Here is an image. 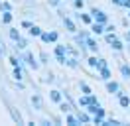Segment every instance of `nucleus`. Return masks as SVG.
I'll list each match as a JSON object with an SVG mask.
<instances>
[{"label":"nucleus","mask_w":130,"mask_h":126,"mask_svg":"<svg viewBox=\"0 0 130 126\" xmlns=\"http://www.w3.org/2000/svg\"><path fill=\"white\" fill-rule=\"evenodd\" d=\"M41 41H43V43H49V36H47V32H41Z\"/></svg>","instance_id":"473e14b6"},{"label":"nucleus","mask_w":130,"mask_h":126,"mask_svg":"<svg viewBox=\"0 0 130 126\" xmlns=\"http://www.w3.org/2000/svg\"><path fill=\"white\" fill-rule=\"evenodd\" d=\"M89 102H91V104H97V102H99V99H97V97H95L93 93H91V94H89Z\"/></svg>","instance_id":"f704fd0d"},{"label":"nucleus","mask_w":130,"mask_h":126,"mask_svg":"<svg viewBox=\"0 0 130 126\" xmlns=\"http://www.w3.org/2000/svg\"><path fill=\"white\" fill-rule=\"evenodd\" d=\"M114 94L118 97V102H120V106H124V108H128V106H130V97L124 93L122 89H118V91H116Z\"/></svg>","instance_id":"7ed1b4c3"},{"label":"nucleus","mask_w":130,"mask_h":126,"mask_svg":"<svg viewBox=\"0 0 130 126\" xmlns=\"http://www.w3.org/2000/svg\"><path fill=\"white\" fill-rule=\"evenodd\" d=\"M91 32H93V34H105V24H99V22H93L91 24Z\"/></svg>","instance_id":"1a4fd4ad"},{"label":"nucleus","mask_w":130,"mask_h":126,"mask_svg":"<svg viewBox=\"0 0 130 126\" xmlns=\"http://www.w3.org/2000/svg\"><path fill=\"white\" fill-rule=\"evenodd\" d=\"M118 89H120V85H118L116 81H106V91H108V93H112V94H114Z\"/></svg>","instance_id":"9d476101"},{"label":"nucleus","mask_w":130,"mask_h":126,"mask_svg":"<svg viewBox=\"0 0 130 126\" xmlns=\"http://www.w3.org/2000/svg\"><path fill=\"white\" fill-rule=\"evenodd\" d=\"M85 41H87V49H89V51H93V53H97V51H99L97 41L91 38V36H87V38H85Z\"/></svg>","instance_id":"0eeeda50"},{"label":"nucleus","mask_w":130,"mask_h":126,"mask_svg":"<svg viewBox=\"0 0 130 126\" xmlns=\"http://www.w3.org/2000/svg\"><path fill=\"white\" fill-rule=\"evenodd\" d=\"M65 122L71 124V126H77V124H79V118L73 116V114H67V116H65Z\"/></svg>","instance_id":"2eb2a0df"},{"label":"nucleus","mask_w":130,"mask_h":126,"mask_svg":"<svg viewBox=\"0 0 130 126\" xmlns=\"http://www.w3.org/2000/svg\"><path fill=\"white\" fill-rule=\"evenodd\" d=\"M2 55H4V45L0 43V57H2Z\"/></svg>","instance_id":"a19ab883"},{"label":"nucleus","mask_w":130,"mask_h":126,"mask_svg":"<svg viewBox=\"0 0 130 126\" xmlns=\"http://www.w3.org/2000/svg\"><path fill=\"white\" fill-rule=\"evenodd\" d=\"M103 120H105L103 116H97V114L93 116V122H95V124H101V126H103Z\"/></svg>","instance_id":"72a5a7b5"},{"label":"nucleus","mask_w":130,"mask_h":126,"mask_svg":"<svg viewBox=\"0 0 130 126\" xmlns=\"http://www.w3.org/2000/svg\"><path fill=\"white\" fill-rule=\"evenodd\" d=\"M87 63H89V67H93V69L99 71L101 67H105V65H106V59H103V57H89Z\"/></svg>","instance_id":"f03ea898"},{"label":"nucleus","mask_w":130,"mask_h":126,"mask_svg":"<svg viewBox=\"0 0 130 126\" xmlns=\"http://www.w3.org/2000/svg\"><path fill=\"white\" fill-rule=\"evenodd\" d=\"M120 73H122V77L130 79V67L128 65H120Z\"/></svg>","instance_id":"412c9836"},{"label":"nucleus","mask_w":130,"mask_h":126,"mask_svg":"<svg viewBox=\"0 0 130 126\" xmlns=\"http://www.w3.org/2000/svg\"><path fill=\"white\" fill-rule=\"evenodd\" d=\"M16 47H20V49H26V47H28V41H26L24 38H20V39L16 41Z\"/></svg>","instance_id":"c85d7f7f"},{"label":"nucleus","mask_w":130,"mask_h":126,"mask_svg":"<svg viewBox=\"0 0 130 126\" xmlns=\"http://www.w3.org/2000/svg\"><path fill=\"white\" fill-rule=\"evenodd\" d=\"M79 87H81L83 94H91V93H93V91H91V87L87 85V83H83V81H81V83H79Z\"/></svg>","instance_id":"4be33fe9"},{"label":"nucleus","mask_w":130,"mask_h":126,"mask_svg":"<svg viewBox=\"0 0 130 126\" xmlns=\"http://www.w3.org/2000/svg\"><path fill=\"white\" fill-rule=\"evenodd\" d=\"M51 101L59 104V102L63 101V97H61V93H59V91H51Z\"/></svg>","instance_id":"a211bd4d"},{"label":"nucleus","mask_w":130,"mask_h":126,"mask_svg":"<svg viewBox=\"0 0 130 126\" xmlns=\"http://www.w3.org/2000/svg\"><path fill=\"white\" fill-rule=\"evenodd\" d=\"M22 61H26L28 65H30V67H32V69H38V61H36V57H34V55L30 53V51H26V53H24Z\"/></svg>","instance_id":"39448f33"},{"label":"nucleus","mask_w":130,"mask_h":126,"mask_svg":"<svg viewBox=\"0 0 130 126\" xmlns=\"http://www.w3.org/2000/svg\"><path fill=\"white\" fill-rule=\"evenodd\" d=\"M55 59H57L59 63H65V59H67L65 45H61V43H57V45H55Z\"/></svg>","instance_id":"20e7f679"},{"label":"nucleus","mask_w":130,"mask_h":126,"mask_svg":"<svg viewBox=\"0 0 130 126\" xmlns=\"http://www.w3.org/2000/svg\"><path fill=\"white\" fill-rule=\"evenodd\" d=\"M22 28H28V30H30V28H32V22H28V20H24V22H22Z\"/></svg>","instance_id":"c9c22d12"},{"label":"nucleus","mask_w":130,"mask_h":126,"mask_svg":"<svg viewBox=\"0 0 130 126\" xmlns=\"http://www.w3.org/2000/svg\"><path fill=\"white\" fill-rule=\"evenodd\" d=\"M120 4H122V0H120Z\"/></svg>","instance_id":"a18cd8bd"},{"label":"nucleus","mask_w":130,"mask_h":126,"mask_svg":"<svg viewBox=\"0 0 130 126\" xmlns=\"http://www.w3.org/2000/svg\"><path fill=\"white\" fill-rule=\"evenodd\" d=\"M77 118H79V124H89L91 120H93V116H91L89 112H81V110H79Z\"/></svg>","instance_id":"6e6552de"},{"label":"nucleus","mask_w":130,"mask_h":126,"mask_svg":"<svg viewBox=\"0 0 130 126\" xmlns=\"http://www.w3.org/2000/svg\"><path fill=\"white\" fill-rule=\"evenodd\" d=\"M40 59H41V63H45V61H47V55H45V53H40Z\"/></svg>","instance_id":"4c0bfd02"},{"label":"nucleus","mask_w":130,"mask_h":126,"mask_svg":"<svg viewBox=\"0 0 130 126\" xmlns=\"http://www.w3.org/2000/svg\"><path fill=\"white\" fill-rule=\"evenodd\" d=\"M65 65H69L71 69H77V67H79V61H77V57H67V59H65Z\"/></svg>","instance_id":"4468645a"},{"label":"nucleus","mask_w":130,"mask_h":126,"mask_svg":"<svg viewBox=\"0 0 130 126\" xmlns=\"http://www.w3.org/2000/svg\"><path fill=\"white\" fill-rule=\"evenodd\" d=\"M41 32H43V30H41L40 26H34V24H32V28H30V36H36V38H40Z\"/></svg>","instance_id":"f3484780"},{"label":"nucleus","mask_w":130,"mask_h":126,"mask_svg":"<svg viewBox=\"0 0 130 126\" xmlns=\"http://www.w3.org/2000/svg\"><path fill=\"white\" fill-rule=\"evenodd\" d=\"M112 4H116V6H120V0H112Z\"/></svg>","instance_id":"79ce46f5"},{"label":"nucleus","mask_w":130,"mask_h":126,"mask_svg":"<svg viewBox=\"0 0 130 126\" xmlns=\"http://www.w3.org/2000/svg\"><path fill=\"white\" fill-rule=\"evenodd\" d=\"M32 104H34V106H36L38 110L41 108V99L38 97V94H34V97H32Z\"/></svg>","instance_id":"6ab92c4d"},{"label":"nucleus","mask_w":130,"mask_h":126,"mask_svg":"<svg viewBox=\"0 0 130 126\" xmlns=\"http://www.w3.org/2000/svg\"><path fill=\"white\" fill-rule=\"evenodd\" d=\"M95 114H97V116H103V118H105V108L101 106V102L97 104V112H95ZM95 114H93V116H95Z\"/></svg>","instance_id":"c756f323"},{"label":"nucleus","mask_w":130,"mask_h":126,"mask_svg":"<svg viewBox=\"0 0 130 126\" xmlns=\"http://www.w3.org/2000/svg\"><path fill=\"white\" fill-rule=\"evenodd\" d=\"M59 108L63 110V112H69V110H71V106H69L67 102H63V101H61V102H59Z\"/></svg>","instance_id":"7c9ffc66"},{"label":"nucleus","mask_w":130,"mask_h":126,"mask_svg":"<svg viewBox=\"0 0 130 126\" xmlns=\"http://www.w3.org/2000/svg\"><path fill=\"white\" fill-rule=\"evenodd\" d=\"M99 75H101V79H103V81H110L112 71L108 69V65H105V67H101V69H99Z\"/></svg>","instance_id":"423d86ee"},{"label":"nucleus","mask_w":130,"mask_h":126,"mask_svg":"<svg viewBox=\"0 0 130 126\" xmlns=\"http://www.w3.org/2000/svg\"><path fill=\"white\" fill-rule=\"evenodd\" d=\"M2 22H4V24L12 22V12H2Z\"/></svg>","instance_id":"393cba45"},{"label":"nucleus","mask_w":130,"mask_h":126,"mask_svg":"<svg viewBox=\"0 0 130 126\" xmlns=\"http://www.w3.org/2000/svg\"><path fill=\"white\" fill-rule=\"evenodd\" d=\"M14 77H16V81H22V79H24V71H22V65L14 67Z\"/></svg>","instance_id":"dca6fc26"},{"label":"nucleus","mask_w":130,"mask_h":126,"mask_svg":"<svg viewBox=\"0 0 130 126\" xmlns=\"http://www.w3.org/2000/svg\"><path fill=\"white\" fill-rule=\"evenodd\" d=\"M110 47H112V49H116V51H120V49H122L124 45H122V41H120V39L116 38V39L112 41V43H110Z\"/></svg>","instance_id":"aec40b11"},{"label":"nucleus","mask_w":130,"mask_h":126,"mask_svg":"<svg viewBox=\"0 0 130 126\" xmlns=\"http://www.w3.org/2000/svg\"><path fill=\"white\" fill-rule=\"evenodd\" d=\"M105 39H106V43H112L114 39H116V36H114V32H106Z\"/></svg>","instance_id":"cd10ccee"},{"label":"nucleus","mask_w":130,"mask_h":126,"mask_svg":"<svg viewBox=\"0 0 130 126\" xmlns=\"http://www.w3.org/2000/svg\"><path fill=\"white\" fill-rule=\"evenodd\" d=\"M128 16H130V8H128Z\"/></svg>","instance_id":"c03bdc74"},{"label":"nucleus","mask_w":130,"mask_h":126,"mask_svg":"<svg viewBox=\"0 0 130 126\" xmlns=\"http://www.w3.org/2000/svg\"><path fill=\"white\" fill-rule=\"evenodd\" d=\"M10 63H12V67H18V65H22V57H10Z\"/></svg>","instance_id":"a878e982"},{"label":"nucleus","mask_w":130,"mask_h":126,"mask_svg":"<svg viewBox=\"0 0 130 126\" xmlns=\"http://www.w3.org/2000/svg\"><path fill=\"white\" fill-rule=\"evenodd\" d=\"M8 36H10L12 39H14V41H18V39L22 38V34H20V30H16V28H10V30H8Z\"/></svg>","instance_id":"ddd939ff"},{"label":"nucleus","mask_w":130,"mask_h":126,"mask_svg":"<svg viewBox=\"0 0 130 126\" xmlns=\"http://www.w3.org/2000/svg\"><path fill=\"white\" fill-rule=\"evenodd\" d=\"M128 41H130V32H128Z\"/></svg>","instance_id":"37998d69"},{"label":"nucleus","mask_w":130,"mask_h":126,"mask_svg":"<svg viewBox=\"0 0 130 126\" xmlns=\"http://www.w3.org/2000/svg\"><path fill=\"white\" fill-rule=\"evenodd\" d=\"M63 24H65V28H67L69 32H73V34L77 32V26H75V22L71 20V18H63Z\"/></svg>","instance_id":"9b49d317"},{"label":"nucleus","mask_w":130,"mask_h":126,"mask_svg":"<svg viewBox=\"0 0 130 126\" xmlns=\"http://www.w3.org/2000/svg\"><path fill=\"white\" fill-rule=\"evenodd\" d=\"M120 6H124L126 10H128V8H130V0H122V4H120Z\"/></svg>","instance_id":"e433bc0d"},{"label":"nucleus","mask_w":130,"mask_h":126,"mask_svg":"<svg viewBox=\"0 0 130 126\" xmlns=\"http://www.w3.org/2000/svg\"><path fill=\"white\" fill-rule=\"evenodd\" d=\"M73 4H75L77 10H83V6H85V2H83V0H73Z\"/></svg>","instance_id":"2f4dec72"},{"label":"nucleus","mask_w":130,"mask_h":126,"mask_svg":"<svg viewBox=\"0 0 130 126\" xmlns=\"http://www.w3.org/2000/svg\"><path fill=\"white\" fill-rule=\"evenodd\" d=\"M105 32H114V26H105Z\"/></svg>","instance_id":"ea45409f"},{"label":"nucleus","mask_w":130,"mask_h":126,"mask_svg":"<svg viewBox=\"0 0 130 126\" xmlns=\"http://www.w3.org/2000/svg\"><path fill=\"white\" fill-rule=\"evenodd\" d=\"M47 36H49V41H51V43H57V39H59V34H57V32H47Z\"/></svg>","instance_id":"b1692460"},{"label":"nucleus","mask_w":130,"mask_h":126,"mask_svg":"<svg viewBox=\"0 0 130 126\" xmlns=\"http://www.w3.org/2000/svg\"><path fill=\"white\" fill-rule=\"evenodd\" d=\"M59 2H61V0H49V4H51V6H59Z\"/></svg>","instance_id":"58836bf2"},{"label":"nucleus","mask_w":130,"mask_h":126,"mask_svg":"<svg viewBox=\"0 0 130 126\" xmlns=\"http://www.w3.org/2000/svg\"><path fill=\"white\" fill-rule=\"evenodd\" d=\"M128 108H130V106H128Z\"/></svg>","instance_id":"49530a36"},{"label":"nucleus","mask_w":130,"mask_h":126,"mask_svg":"<svg viewBox=\"0 0 130 126\" xmlns=\"http://www.w3.org/2000/svg\"><path fill=\"white\" fill-rule=\"evenodd\" d=\"M91 16H93V22H99V24H108V16L103 12V10H97V8H93L91 10Z\"/></svg>","instance_id":"f257e3e1"},{"label":"nucleus","mask_w":130,"mask_h":126,"mask_svg":"<svg viewBox=\"0 0 130 126\" xmlns=\"http://www.w3.org/2000/svg\"><path fill=\"white\" fill-rule=\"evenodd\" d=\"M0 10H2V12H10V10H12V4H10V2H0Z\"/></svg>","instance_id":"bb28decb"},{"label":"nucleus","mask_w":130,"mask_h":126,"mask_svg":"<svg viewBox=\"0 0 130 126\" xmlns=\"http://www.w3.org/2000/svg\"><path fill=\"white\" fill-rule=\"evenodd\" d=\"M87 104H91V102H89V94L79 97V106H87Z\"/></svg>","instance_id":"5701e85b"},{"label":"nucleus","mask_w":130,"mask_h":126,"mask_svg":"<svg viewBox=\"0 0 130 126\" xmlns=\"http://www.w3.org/2000/svg\"><path fill=\"white\" fill-rule=\"evenodd\" d=\"M77 18H79L83 24H87V26L93 24V16H91V14H83V12H81V14H77Z\"/></svg>","instance_id":"f8f14e48"}]
</instances>
